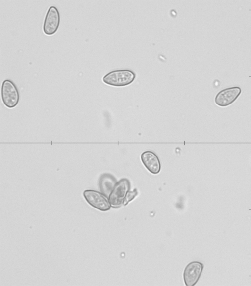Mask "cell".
Listing matches in <instances>:
<instances>
[{
  "mask_svg": "<svg viewBox=\"0 0 251 286\" xmlns=\"http://www.w3.org/2000/svg\"><path fill=\"white\" fill-rule=\"evenodd\" d=\"M135 77V73L130 70H116L105 75L102 78V81L110 86L123 87L131 84Z\"/></svg>",
  "mask_w": 251,
  "mask_h": 286,
  "instance_id": "cell-1",
  "label": "cell"
},
{
  "mask_svg": "<svg viewBox=\"0 0 251 286\" xmlns=\"http://www.w3.org/2000/svg\"><path fill=\"white\" fill-rule=\"evenodd\" d=\"M131 187L130 182L126 178H122L117 181L108 197V200L113 208H118L123 205L124 200Z\"/></svg>",
  "mask_w": 251,
  "mask_h": 286,
  "instance_id": "cell-2",
  "label": "cell"
},
{
  "mask_svg": "<svg viewBox=\"0 0 251 286\" xmlns=\"http://www.w3.org/2000/svg\"><path fill=\"white\" fill-rule=\"evenodd\" d=\"M1 96L3 104L9 108L15 107L19 102L18 89L15 84L10 79H5L2 82Z\"/></svg>",
  "mask_w": 251,
  "mask_h": 286,
  "instance_id": "cell-3",
  "label": "cell"
},
{
  "mask_svg": "<svg viewBox=\"0 0 251 286\" xmlns=\"http://www.w3.org/2000/svg\"><path fill=\"white\" fill-rule=\"evenodd\" d=\"M83 194L87 202L96 209L102 211H107L110 209L111 206L108 198L101 192L87 189L84 191Z\"/></svg>",
  "mask_w": 251,
  "mask_h": 286,
  "instance_id": "cell-4",
  "label": "cell"
},
{
  "mask_svg": "<svg viewBox=\"0 0 251 286\" xmlns=\"http://www.w3.org/2000/svg\"><path fill=\"white\" fill-rule=\"evenodd\" d=\"M60 22V16L58 9L54 6H50L45 17L43 31L47 35H52L57 31Z\"/></svg>",
  "mask_w": 251,
  "mask_h": 286,
  "instance_id": "cell-5",
  "label": "cell"
},
{
  "mask_svg": "<svg viewBox=\"0 0 251 286\" xmlns=\"http://www.w3.org/2000/svg\"><path fill=\"white\" fill-rule=\"evenodd\" d=\"M242 90L240 87L234 86L222 89L216 95L214 102L220 107H226L232 104L239 97Z\"/></svg>",
  "mask_w": 251,
  "mask_h": 286,
  "instance_id": "cell-6",
  "label": "cell"
},
{
  "mask_svg": "<svg viewBox=\"0 0 251 286\" xmlns=\"http://www.w3.org/2000/svg\"><path fill=\"white\" fill-rule=\"evenodd\" d=\"M203 264L195 261L187 265L183 272V279L187 286H194L199 281L203 269Z\"/></svg>",
  "mask_w": 251,
  "mask_h": 286,
  "instance_id": "cell-7",
  "label": "cell"
},
{
  "mask_svg": "<svg viewBox=\"0 0 251 286\" xmlns=\"http://www.w3.org/2000/svg\"><path fill=\"white\" fill-rule=\"evenodd\" d=\"M141 160L145 168L153 174H158L161 164L156 154L151 151H146L141 155Z\"/></svg>",
  "mask_w": 251,
  "mask_h": 286,
  "instance_id": "cell-8",
  "label": "cell"
},
{
  "mask_svg": "<svg viewBox=\"0 0 251 286\" xmlns=\"http://www.w3.org/2000/svg\"><path fill=\"white\" fill-rule=\"evenodd\" d=\"M116 179L111 174L104 173L99 179V187L102 193L108 198L115 184Z\"/></svg>",
  "mask_w": 251,
  "mask_h": 286,
  "instance_id": "cell-9",
  "label": "cell"
},
{
  "mask_svg": "<svg viewBox=\"0 0 251 286\" xmlns=\"http://www.w3.org/2000/svg\"><path fill=\"white\" fill-rule=\"evenodd\" d=\"M138 191L136 189H134L133 191H129L124 200L123 205L126 206L129 202L133 200L138 195Z\"/></svg>",
  "mask_w": 251,
  "mask_h": 286,
  "instance_id": "cell-10",
  "label": "cell"
}]
</instances>
